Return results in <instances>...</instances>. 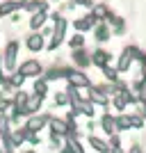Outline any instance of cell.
Listing matches in <instances>:
<instances>
[{"label": "cell", "instance_id": "7c38bea8", "mask_svg": "<svg viewBox=\"0 0 146 153\" xmlns=\"http://www.w3.org/2000/svg\"><path fill=\"white\" fill-rule=\"evenodd\" d=\"M50 128H53V135H64V133H69V126L64 121H59V119H53L50 121Z\"/></svg>", "mask_w": 146, "mask_h": 153}, {"label": "cell", "instance_id": "4fadbf2b", "mask_svg": "<svg viewBox=\"0 0 146 153\" xmlns=\"http://www.w3.org/2000/svg\"><path fill=\"white\" fill-rule=\"evenodd\" d=\"M94 23H96L94 16H84V19H78V21H76V27L82 32V30H89V27L94 25Z\"/></svg>", "mask_w": 146, "mask_h": 153}, {"label": "cell", "instance_id": "603a6c76", "mask_svg": "<svg viewBox=\"0 0 146 153\" xmlns=\"http://www.w3.org/2000/svg\"><path fill=\"white\" fill-rule=\"evenodd\" d=\"M112 153H123V151H121V144H119V140H116V137H112Z\"/></svg>", "mask_w": 146, "mask_h": 153}, {"label": "cell", "instance_id": "2e32d148", "mask_svg": "<svg viewBox=\"0 0 146 153\" xmlns=\"http://www.w3.org/2000/svg\"><path fill=\"white\" fill-rule=\"evenodd\" d=\"M44 21H46V14L44 12H41V14H34V16L30 19V27H32V30H37V27L44 25Z\"/></svg>", "mask_w": 146, "mask_h": 153}, {"label": "cell", "instance_id": "5b68a950", "mask_svg": "<svg viewBox=\"0 0 146 153\" xmlns=\"http://www.w3.org/2000/svg\"><path fill=\"white\" fill-rule=\"evenodd\" d=\"M133 55H139V53L135 51V48H126L123 51V55H121V59H119V71H126L130 64H133Z\"/></svg>", "mask_w": 146, "mask_h": 153}, {"label": "cell", "instance_id": "ba28073f", "mask_svg": "<svg viewBox=\"0 0 146 153\" xmlns=\"http://www.w3.org/2000/svg\"><path fill=\"white\" fill-rule=\"evenodd\" d=\"M16 7H23V2H16V0H9V2H2L0 5V16H7V14H12Z\"/></svg>", "mask_w": 146, "mask_h": 153}, {"label": "cell", "instance_id": "d6986e66", "mask_svg": "<svg viewBox=\"0 0 146 153\" xmlns=\"http://www.w3.org/2000/svg\"><path fill=\"white\" fill-rule=\"evenodd\" d=\"M69 44H71V48H80V46L84 44L82 34H76V37H73V39H69Z\"/></svg>", "mask_w": 146, "mask_h": 153}, {"label": "cell", "instance_id": "9c48e42d", "mask_svg": "<svg viewBox=\"0 0 146 153\" xmlns=\"http://www.w3.org/2000/svg\"><path fill=\"white\" fill-rule=\"evenodd\" d=\"M23 7H25V9H30V12L41 14V12L46 9V2H41V0H27V2H23Z\"/></svg>", "mask_w": 146, "mask_h": 153}, {"label": "cell", "instance_id": "277c9868", "mask_svg": "<svg viewBox=\"0 0 146 153\" xmlns=\"http://www.w3.org/2000/svg\"><path fill=\"white\" fill-rule=\"evenodd\" d=\"M69 80L73 87H89V78L82 71H69Z\"/></svg>", "mask_w": 146, "mask_h": 153}, {"label": "cell", "instance_id": "f1b7e54d", "mask_svg": "<svg viewBox=\"0 0 146 153\" xmlns=\"http://www.w3.org/2000/svg\"><path fill=\"white\" fill-rule=\"evenodd\" d=\"M0 66H2V59H0Z\"/></svg>", "mask_w": 146, "mask_h": 153}, {"label": "cell", "instance_id": "4316f807", "mask_svg": "<svg viewBox=\"0 0 146 153\" xmlns=\"http://www.w3.org/2000/svg\"><path fill=\"white\" fill-rule=\"evenodd\" d=\"M23 80H25V78L21 76V73H16V76L12 78V85H23Z\"/></svg>", "mask_w": 146, "mask_h": 153}, {"label": "cell", "instance_id": "7402d4cb", "mask_svg": "<svg viewBox=\"0 0 146 153\" xmlns=\"http://www.w3.org/2000/svg\"><path fill=\"white\" fill-rule=\"evenodd\" d=\"M96 37L101 39V41H105V37H107V27L101 25V27H98V32H96Z\"/></svg>", "mask_w": 146, "mask_h": 153}, {"label": "cell", "instance_id": "3957f363", "mask_svg": "<svg viewBox=\"0 0 146 153\" xmlns=\"http://www.w3.org/2000/svg\"><path fill=\"white\" fill-rule=\"evenodd\" d=\"M19 73H21L23 78H27V76H39V73H41V64L34 62V59L23 62V64H21V69H19Z\"/></svg>", "mask_w": 146, "mask_h": 153}, {"label": "cell", "instance_id": "9a60e30c", "mask_svg": "<svg viewBox=\"0 0 146 153\" xmlns=\"http://www.w3.org/2000/svg\"><path fill=\"white\" fill-rule=\"evenodd\" d=\"M103 128H105V133H114V130H116L114 117H110V114H105V117H103Z\"/></svg>", "mask_w": 146, "mask_h": 153}, {"label": "cell", "instance_id": "e0dca14e", "mask_svg": "<svg viewBox=\"0 0 146 153\" xmlns=\"http://www.w3.org/2000/svg\"><path fill=\"white\" fill-rule=\"evenodd\" d=\"M116 123V130H126V128H130V117H119V119H114Z\"/></svg>", "mask_w": 146, "mask_h": 153}, {"label": "cell", "instance_id": "83f0119b", "mask_svg": "<svg viewBox=\"0 0 146 153\" xmlns=\"http://www.w3.org/2000/svg\"><path fill=\"white\" fill-rule=\"evenodd\" d=\"M96 14H98V16H105V14H107V9H105V7H96Z\"/></svg>", "mask_w": 146, "mask_h": 153}, {"label": "cell", "instance_id": "30bf717a", "mask_svg": "<svg viewBox=\"0 0 146 153\" xmlns=\"http://www.w3.org/2000/svg\"><path fill=\"white\" fill-rule=\"evenodd\" d=\"M46 121H48V117H32L27 121V130H39L46 126Z\"/></svg>", "mask_w": 146, "mask_h": 153}, {"label": "cell", "instance_id": "8992f818", "mask_svg": "<svg viewBox=\"0 0 146 153\" xmlns=\"http://www.w3.org/2000/svg\"><path fill=\"white\" fill-rule=\"evenodd\" d=\"M105 87H96V89H89V98H91V101L94 103H107V96H105Z\"/></svg>", "mask_w": 146, "mask_h": 153}, {"label": "cell", "instance_id": "ffe728a7", "mask_svg": "<svg viewBox=\"0 0 146 153\" xmlns=\"http://www.w3.org/2000/svg\"><path fill=\"white\" fill-rule=\"evenodd\" d=\"M103 73H105V78H107V80H112V82L116 80V69H112V66H105V69H103Z\"/></svg>", "mask_w": 146, "mask_h": 153}, {"label": "cell", "instance_id": "6da1fadb", "mask_svg": "<svg viewBox=\"0 0 146 153\" xmlns=\"http://www.w3.org/2000/svg\"><path fill=\"white\" fill-rule=\"evenodd\" d=\"M64 32H66V21L62 19V16H55V30H53V39L50 44H48V48H57L59 44L64 41Z\"/></svg>", "mask_w": 146, "mask_h": 153}, {"label": "cell", "instance_id": "5bb4252c", "mask_svg": "<svg viewBox=\"0 0 146 153\" xmlns=\"http://www.w3.org/2000/svg\"><path fill=\"white\" fill-rule=\"evenodd\" d=\"M89 144H91L98 153H107V151H110V146H107L103 140H98V137H89Z\"/></svg>", "mask_w": 146, "mask_h": 153}, {"label": "cell", "instance_id": "52a82bcc", "mask_svg": "<svg viewBox=\"0 0 146 153\" xmlns=\"http://www.w3.org/2000/svg\"><path fill=\"white\" fill-rule=\"evenodd\" d=\"M27 48H30V51H41V48H44V39H41V34H32V37H27Z\"/></svg>", "mask_w": 146, "mask_h": 153}, {"label": "cell", "instance_id": "44dd1931", "mask_svg": "<svg viewBox=\"0 0 146 153\" xmlns=\"http://www.w3.org/2000/svg\"><path fill=\"white\" fill-rule=\"evenodd\" d=\"M73 57H76V62H78V64H80V66H84V64H87V62H89V59H87V55H84V53H82V51H78V53H76V55H73Z\"/></svg>", "mask_w": 146, "mask_h": 153}, {"label": "cell", "instance_id": "484cf974", "mask_svg": "<svg viewBox=\"0 0 146 153\" xmlns=\"http://www.w3.org/2000/svg\"><path fill=\"white\" fill-rule=\"evenodd\" d=\"M55 103H57V105H64V103H69V96H66V94H59L57 98H55Z\"/></svg>", "mask_w": 146, "mask_h": 153}, {"label": "cell", "instance_id": "7a4b0ae2", "mask_svg": "<svg viewBox=\"0 0 146 153\" xmlns=\"http://www.w3.org/2000/svg\"><path fill=\"white\" fill-rule=\"evenodd\" d=\"M16 57H19V44L12 41L5 51V66L7 69H14V66H16Z\"/></svg>", "mask_w": 146, "mask_h": 153}, {"label": "cell", "instance_id": "cb8c5ba5", "mask_svg": "<svg viewBox=\"0 0 146 153\" xmlns=\"http://www.w3.org/2000/svg\"><path fill=\"white\" fill-rule=\"evenodd\" d=\"M69 149H71L73 153H82V149H80V144H78L76 140H71V146H69Z\"/></svg>", "mask_w": 146, "mask_h": 153}, {"label": "cell", "instance_id": "ac0fdd59", "mask_svg": "<svg viewBox=\"0 0 146 153\" xmlns=\"http://www.w3.org/2000/svg\"><path fill=\"white\" fill-rule=\"evenodd\" d=\"M46 89H48L46 80H37V82H34V91H37L39 96H44V94H46Z\"/></svg>", "mask_w": 146, "mask_h": 153}, {"label": "cell", "instance_id": "8fae6325", "mask_svg": "<svg viewBox=\"0 0 146 153\" xmlns=\"http://www.w3.org/2000/svg\"><path fill=\"white\" fill-rule=\"evenodd\" d=\"M94 64H98V66H103V69H105V66H107V62H110V55L105 51H96L94 53Z\"/></svg>", "mask_w": 146, "mask_h": 153}, {"label": "cell", "instance_id": "d4e9b609", "mask_svg": "<svg viewBox=\"0 0 146 153\" xmlns=\"http://www.w3.org/2000/svg\"><path fill=\"white\" fill-rule=\"evenodd\" d=\"M130 126L133 128H142V119L139 117H130Z\"/></svg>", "mask_w": 146, "mask_h": 153}]
</instances>
